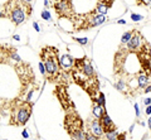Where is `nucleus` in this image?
Returning a JSON list of instances; mask_svg holds the SVG:
<instances>
[{"mask_svg": "<svg viewBox=\"0 0 151 140\" xmlns=\"http://www.w3.org/2000/svg\"><path fill=\"white\" fill-rule=\"evenodd\" d=\"M33 25H34V28H35V30H37V32H39V30H40V29H39V25H38V23H34Z\"/></svg>", "mask_w": 151, "mask_h": 140, "instance_id": "cd10ccee", "label": "nucleus"}, {"mask_svg": "<svg viewBox=\"0 0 151 140\" xmlns=\"http://www.w3.org/2000/svg\"><path fill=\"white\" fill-rule=\"evenodd\" d=\"M55 13L59 18H69L72 19L74 17V12H73V4L72 1H68V0H63V1H55L53 3Z\"/></svg>", "mask_w": 151, "mask_h": 140, "instance_id": "0eeeda50", "label": "nucleus"}, {"mask_svg": "<svg viewBox=\"0 0 151 140\" xmlns=\"http://www.w3.org/2000/svg\"><path fill=\"white\" fill-rule=\"evenodd\" d=\"M137 86L140 87V88H145L147 87V86H150V74H147V73H145V72H141L140 74H137Z\"/></svg>", "mask_w": 151, "mask_h": 140, "instance_id": "f8f14e48", "label": "nucleus"}, {"mask_svg": "<svg viewBox=\"0 0 151 140\" xmlns=\"http://www.w3.org/2000/svg\"><path fill=\"white\" fill-rule=\"evenodd\" d=\"M144 91L149 93V92H150V86H147V87H146V88H145V90H144Z\"/></svg>", "mask_w": 151, "mask_h": 140, "instance_id": "7c9ffc66", "label": "nucleus"}, {"mask_svg": "<svg viewBox=\"0 0 151 140\" xmlns=\"http://www.w3.org/2000/svg\"><path fill=\"white\" fill-rule=\"evenodd\" d=\"M146 114H147V115L150 116V114H151V107H150V106L146 107Z\"/></svg>", "mask_w": 151, "mask_h": 140, "instance_id": "393cba45", "label": "nucleus"}, {"mask_svg": "<svg viewBox=\"0 0 151 140\" xmlns=\"http://www.w3.org/2000/svg\"><path fill=\"white\" fill-rule=\"evenodd\" d=\"M117 136H119V131H117V129H115V130H111V131L103 133L102 140H117Z\"/></svg>", "mask_w": 151, "mask_h": 140, "instance_id": "4468645a", "label": "nucleus"}, {"mask_svg": "<svg viewBox=\"0 0 151 140\" xmlns=\"http://www.w3.org/2000/svg\"><path fill=\"white\" fill-rule=\"evenodd\" d=\"M86 131L88 134L93 135V136H96L98 139H102L103 136V130H102V126L100 124V120L93 118V119H88L87 121V130Z\"/></svg>", "mask_w": 151, "mask_h": 140, "instance_id": "6e6552de", "label": "nucleus"}, {"mask_svg": "<svg viewBox=\"0 0 151 140\" xmlns=\"http://www.w3.org/2000/svg\"><path fill=\"white\" fill-rule=\"evenodd\" d=\"M132 32L134 30H130V32H125L124 34H122V38H121V47L122 45H125L127 42L130 40V38H131V35H132Z\"/></svg>", "mask_w": 151, "mask_h": 140, "instance_id": "dca6fc26", "label": "nucleus"}, {"mask_svg": "<svg viewBox=\"0 0 151 140\" xmlns=\"http://www.w3.org/2000/svg\"><path fill=\"white\" fill-rule=\"evenodd\" d=\"M135 111H136V116H140V111H139V105L137 104H135Z\"/></svg>", "mask_w": 151, "mask_h": 140, "instance_id": "5701e85b", "label": "nucleus"}, {"mask_svg": "<svg viewBox=\"0 0 151 140\" xmlns=\"http://www.w3.org/2000/svg\"><path fill=\"white\" fill-rule=\"evenodd\" d=\"M5 17L12 20L14 25H20L32 14V4L29 1H20V0H14V1L5 3Z\"/></svg>", "mask_w": 151, "mask_h": 140, "instance_id": "f03ea898", "label": "nucleus"}, {"mask_svg": "<svg viewBox=\"0 0 151 140\" xmlns=\"http://www.w3.org/2000/svg\"><path fill=\"white\" fill-rule=\"evenodd\" d=\"M22 135H23V138H29V134H28V131H27V130H23Z\"/></svg>", "mask_w": 151, "mask_h": 140, "instance_id": "b1692460", "label": "nucleus"}, {"mask_svg": "<svg viewBox=\"0 0 151 140\" xmlns=\"http://www.w3.org/2000/svg\"><path fill=\"white\" fill-rule=\"evenodd\" d=\"M14 39H15V40H20V37L17 34V35H14Z\"/></svg>", "mask_w": 151, "mask_h": 140, "instance_id": "c85d7f7f", "label": "nucleus"}, {"mask_svg": "<svg viewBox=\"0 0 151 140\" xmlns=\"http://www.w3.org/2000/svg\"><path fill=\"white\" fill-rule=\"evenodd\" d=\"M119 24H126V22L121 19V20H119Z\"/></svg>", "mask_w": 151, "mask_h": 140, "instance_id": "2f4dec72", "label": "nucleus"}, {"mask_svg": "<svg viewBox=\"0 0 151 140\" xmlns=\"http://www.w3.org/2000/svg\"><path fill=\"white\" fill-rule=\"evenodd\" d=\"M76 42L81 45H86L88 43V38H76Z\"/></svg>", "mask_w": 151, "mask_h": 140, "instance_id": "a211bd4d", "label": "nucleus"}, {"mask_svg": "<svg viewBox=\"0 0 151 140\" xmlns=\"http://www.w3.org/2000/svg\"><path fill=\"white\" fill-rule=\"evenodd\" d=\"M42 18L45 19V20H50V14H49V12H47V10L42 12Z\"/></svg>", "mask_w": 151, "mask_h": 140, "instance_id": "6ab92c4d", "label": "nucleus"}, {"mask_svg": "<svg viewBox=\"0 0 151 140\" xmlns=\"http://www.w3.org/2000/svg\"><path fill=\"white\" fill-rule=\"evenodd\" d=\"M74 64V58L69 54H63L59 58V67L63 69H70Z\"/></svg>", "mask_w": 151, "mask_h": 140, "instance_id": "9d476101", "label": "nucleus"}, {"mask_svg": "<svg viewBox=\"0 0 151 140\" xmlns=\"http://www.w3.org/2000/svg\"><path fill=\"white\" fill-rule=\"evenodd\" d=\"M33 104L25 100H14L10 104V125L23 126L29 121Z\"/></svg>", "mask_w": 151, "mask_h": 140, "instance_id": "7ed1b4c3", "label": "nucleus"}, {"mask_svg": "<svg viewBox=\"0 0 151 140\" xmlns=\"http://www.w3.org/2000/svg\"><path fill=\"white\" fill-rule=\"evenodd\" d=\"M117 140H126V133H119V136H117Z\"/></svg>", "mask_w": 151, "mask_h": 140, "instance_id": "4be33fe9", "label": "nucleus"}, {"mask_svg": "<svg viewBox=\"0 0 151 140\" xmlns=\"http://www.w3.org/2000/svg\"><path fill=\"white\" fill-rule=\"evenodd\" d=\"M115 87L119 90L120 92H126V82L124 80H119V82L115 83Z\"/></svg>", "mask_w": 151, "mask_h": 140, "instance_id": "f3484780", "label": "nucleus"}, {"mask_svg": "<svg viewBox=\"0 0 151 140\" xmlns=\"http://www.w3.org/2000/svg\"><path fill=\"white\" fill-rule=\"evenodd\" d=\"M39 57L42 59L40 63L44 67V74L47 76V78L52 82H55L60 73L58 49L55 47H44L40 51Z\"/></svg>", "mask_w": 151, "mask_h": 140, "instance_id": "f257e3e1", "label": "nucleus"}, {"mask_svg": "<svg viewBox=\"0 0 151 140\" xmlns=\"http://www.w3.org/2000/svg\"><path fill=\"white\" fill-rule=\"evenodd\" d=\"M131 19L134 22H139L142 19V15H139V14H131Z\"/></svg>", "mask_w": 151, "mask_h": 140, "instance_id": "aec40b11", "label": "nucleus"}, {"mask_svg": "<svg viewBox=\"0 0 151 140\" xmlns=\"http://www.w3.org/2000/svg\"><path fill=\"white\" fill-rule=\"evenodd\" d=\"M84 140H101V139H98V138H96V136H93V135L88 134V133L86 131V138H84Z\"/></svg>", "mask_w": 151, "mask_h": 140, "instance_id": "412c9836", "label": "nucleus"}, {"mask_svg": "<svg viewBox=\"0 0 151 140\" xmlns=\"http://www.w3.org/2000/svg\"><path fill=\"white\" fill-rule=\"evenodd\" d=\"M147 45H149V43L142 37V34H141L139 30L135 29L134 32H132V35H131L130 40L125 44V51L127 53H136L137 54L144 48H146Z\"/></svg>", "mask_w": 151, "mask_h": 140, "instance_id": "39448f33", "label": "nucleus"}, {"mask_svg": "<svg viewBox=\"0 0 151 140\" xmlns=\"http://www.w3.org/2000/svg\"><path fill=\"white\" fill-rule=\"evenodd\" d=\"M92 113H93V116L96 119H100L101 116L103 115V113H106V109H103V107H101L100 105L97 104L96 101L93 100V106H92Z\"/></svg>", "mask_w": 151, "mask_h": 140, "instance_id": "ddd939ff", "label": "nucleus"}, {"mask_svg": "<svg viewBox=\"0 0 151 140\" xmlns=\"http://www.w3.org/2000/svg\"><path fill=\"white\" fill-rule=\"evenodd\" d=\"M112 4H113L112 1H98L94 12L97 14H100V15H106L110 6H112Z\"/></svg>", "mask_w": 151, "mask_h": 140, "instance_id": "9b49d317", "label": "nucleus"}, {"mask_svg": "<svg viewBox=\"0 0 151 140\" xmlns=\"http://www.w3.org/2000/svg\"><path fill=\"white\" fill-rule=\"evenodd\" d=\"M94 101L97 102L98 105H100L101 107H103V109H106V100H105V95H103L102 92H98V99L96 97V99H93Z\"/></svg>", "mask_w": 151, "mask_h": 140, "instance_id": "2eb2a0df", "label": "nucleus"}, {"mask_svg": "<svg viewBox=\"0 0 151 140\" xmlns=\"http://www.w3.org/2000/svg\"><path fill=\"white\" fill-rule=\"evenodd\" d=\"M150 100H151V99H150V97H147V99H146V100L144 101V102H145V105H147V106H150Z\"/></svg>", "mask_w": 151, "mask_h": 140, "instance_id": "a878e982", "label": "nucleus"}, {"mask_svg": "<svg viewBox=\"0 0 151 140\" xmlns=\"http://www.w3.org/2000/svg\"><path fill=\"white\" fill-rule=\"evenodd\" d=\"M0 111H1V110H0Z\"/></svg>", "mask_w": 151, "mask_h": 140, "instance_id": "473e14b6", "label": "nucleus"}, {"mask_svg": "<svg viewBox=\"0 0 151 140\" xmlns=\"http://www.w3.org/2000/svg\"><path fill=\"white\" fill-rule=\"evenodd\" d=\"M0 18H5V14H4V12H0Z\"/></svg>", "mask_w": 151, "mask_h": 140, "instance_id": "c756f323", "label": "nucleus"}, {"mask_svg": "<svg viewBox=\"0 0 151 140\" xmlns=\"http://www.w3.org/2000/svg\"><path fill=\"white\" fill-rule=\"evenodd\" d=\"M39 68H40V72L44 74V67H43V64H42V63H39Z\"/></svg>", "mask_w": 151, "mask_h": 140, "instance_id": "bb28decb", "label": "nucleus"}, {"mask_svg": "<svg viewBox=\"0 0 151 140\" xmlns=\"http://www.w3.org/2000/svg\"><path fill=\"white\" fill-rule=\"evenodd\" d=\"M15 69H17L18 76L23 83V86L27 87L33 80H34V73H33V69L30 68L29 64L20 62V63L15 64Z\"/></svg>", "mask_w": 151, "mask_h": 140, "instance_id": "423d86ee", "label": "nucleus"}, {"mask_svg": "<svg viewBox=\"0 0 151 140\" xmlns=\"http://www.w3.org/2000/svg\"><path fill=\"white\" fill-rule=\"evenodd\" d=\"M64 128L72 140H84L86 138V130L84 123L81 116L77 114L76 110H67L64 116Z\"/></svg>", "mask_w": 151, "mask_h": 140, "instance_id": "20e7f679", "label": "nucleus"}, {"mask_svg": "<svg viewBox=\"0 0 151 140\" xmlns=\"http://www.w3.org/2000/svg\"><path fill=\"white\" fill-rule=\"evenodd\" d=\"M98 120H100V124H101V126H102L103 133H107V131H111V130H115L116 129V125L113 124V121L111 120V118L108 116L107 113H103V115Z\"/></svg>", "mask_w": 151, "mask_h": 140, "instance_id": "1a4fd4ad", "label": "nucleus"}, {"mask_svg": "<svg viewBox=\"0 0 151 140\" xmlns=\"http://www.w3.org/2000/svg\"><path fill=\"white\" fill-rule=\"evenodd\" d=\"M101 140H102V139H101Z\"/></svg>", "mask_w": 151, "mask_h": 140, "instance_id": "72a5a7b5", "label": "nucleus"}]
</instances>
